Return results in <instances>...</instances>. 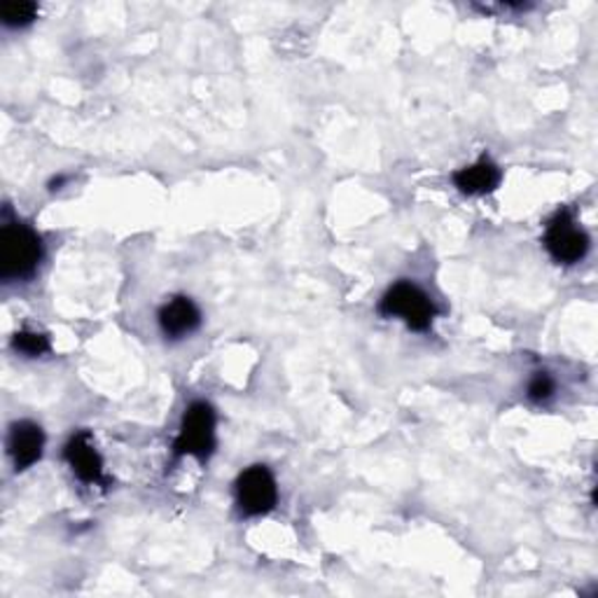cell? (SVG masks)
I'll use <instances>...</instances> for the list:
<instances>
[{
    "label": "cell",
    "instance_id": "cell-4",
    "mask_svg": "<svg viewBox=\"0 0 598 598\" xmlns=\"http://www.w3.org/2000/svg\"><path fill=\"white\" fill-rule=\"evenodd\" d=\"M236 506L246 516H262L276 508L278 489L276 479L264 465H253L244 470L234 484Z\"/></svg>",
    "mask_w": 598,
    "mask_h": 598
},
{
    "label": "cell",
    "instance_id": "cell-11",
    "mask_svg": "<svg viewBox=\"0 0 598 598\" xmlns=\"http://www.w3.org/2000/svg\"><path fill=\"white\" fill-rule=\"evenodd\" d=\"M12 349L26 356V358H38L50 351V339L40 333H30V329H22L12 337Z\"/></svg>",
    "mask_w": 598,
    "mask_h": 598
},
{
    "label": "cell",
    "instance_id": "cell-7",
    "mask_svg": "<svg viewBox=\"0 0 598 598\" xmlns=\"http://www.w3.org/2000/svg\"><path fill=\"white\" fill-rule=\"evenodd\" d=\"M45 447L42 428L34 421H17L10 426L8 453L17 470H26L40 461Z\"/></svg>",
    "mask_w": 598,
    "mask_h": 598
},
{
    "label": "cell",
    "instance_id": "cell-6",
    "mask_svg": "<svg viewBox=\"0 0 598 598\" xmlns=\"http://www.w3.org/2000/svg\"><path fill=\"white\" fill-rule=\"evenodd\" d=\"M64 459L75 472V477L85 484H105L103 477V461L94 447V439L87 431L75 433L66 447H64Z\"/></svg>",
    "mask_w": 598,
    "mask_h": 598
},
{
    "label": "cell",
    "instance_id": "cell-9",
    "mask_svg": "<svg viewBox=\"0 0 598 598\" xmlns=\"http://www.w3.org/2000/svg\"><path fill=\"white\" fill-rule=\"evenodd\" d=\"M453 183L463 195H470V197L489 195V192L496 190L498 183H500V169L491 160L482 157L477 164L456 171Z\"/></svg>",
    "mask_w": 598,
    "mask_h": 598
},
{
    "label": "cell",
    "instance_id": "cell-2",
    "mask_svg": "<svg viewBox=\"0 0 598 598\" xmlns=\"http://www.w3.org/2000/svg\"><path fill=\"white\" fill-rule=\"evenodd\" d=\"M379 313L388 319H402L407 327L416 329V333H426L433 325V319L437 316V309L433 299L419 286L400 281L382 297Z\"/></svg>",
    "mask_w": 598,
    "mask_h": 598
},
{
    "label": "cell",
    "instance_id": "cell-5",
    "mask_svg": "<svg viewBox=\"0 0 598 598\" xmlns=\"http://www.w3.org/2000/svg\"><path fill=\"white\" fill-rule=\"evenodd\" d=\"M545 246L559 264H577L589 250V236L582 229L571 211H559L547 223Z\"/></svg>",
    "mask_w": 598,
    "mask_h": 598
},
{
    "label": "cell",
    "instance_id": "cell-12",
    "mask_svg": "<svg viewBox=\"0 0 598 598\" xmlns=\"http://www.w3.org/2000/svg\"><path fill=\"white\" fill-rule=\"evenodd\" d=\"M555 393V379L547 372H538L528 384V398L533 402H545L552 398Z\"/></svg>",
    "mask_w": 598,
    "mask_h": 598
},
{
    "label": "cell",
    "instance_id": "cell-3",
    "mask_svg": "<svg viewBox=\"0 0 598 598\" xmlns=\"http://www.w3.org/2000/svg\"><path fill=\"white\" fill-rule=\"evenodd\" d=\"M215 449V412L209 402H192L185 409L180 431L173 453L176 456H195L199 461H207Z\"/></svg>",
    "mask_w": 598,
    "mask_h": 598
},
{
    "label": "cell",
    "instance_id": "cell-10",
    "mask_svg": "<svg viewBox=\"0 0 598 598\" xmlns=\"http://www.w3.org/2000/svg\"><path fill=\"white\" fill-rule=\"evenodd\" d=\"M38 17V5L26 3V0H10V3L0 5V20L10 28H24L34 24Z\"/></svg>",
    "mask_w": 598,
    "mask_h": 598
},
{
    "label": "cell",
    "instance_id": "cell-8",
    "mask_svg": "<svg viewBox=\"0 0 598 598\" xmlns=\"http://www.w3.org/2000/svg\"><path fill=\"white\" fill-rule=\"evenodd\" d=\"M201 323V311L190 297H171L160 309V327L169 339H180L192 335Z\"/></svg>",
    "mask_w": 598,
    "mask_h": 598
},
{
    "label": "cell",
    "instance_id": "cell-1",
    "mask_svg": "<svg viewBox=\"0 0 598 598\" xmlns=\"http://www.w3.org/2000/svg\"><path fill=\"white\" fill-rule=\"evenodd\" d=\"M42 260L40 236L22 223H5L0 232V278L28 281Z\"/></svg>",
    "mask_w": 598,
    "mask_h": 598
}]
</instances>
